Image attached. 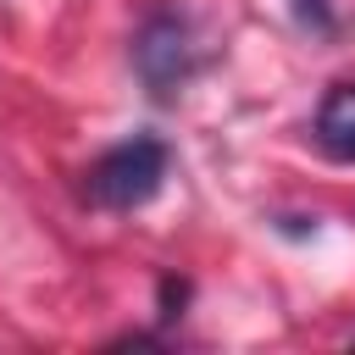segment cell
<instances>
[{
  "label": "cell",
  "mask_w": 355,
  "mask_h": 355,
  "mask_svg": "<svg viewBox=\"0 0 355 355\" xmlns=\"http://www.w3.org/2000/svg\"><path fill=\"white\" fill-rule=\"evenodd\" d=\"M166 166H172V150L155 133H133L83 172V194L105 211H133V205L155 200V189L166 183Z\"/></svg>",
  "instance_id": "1"
},
{
  "label": "cell",
  "mask_w": 355,
  "mask_h": 355,
  "mask_svg": "<svg viewBox=\"0 0 355 355\" xmlns=\"http://www.w3.org/2000/svg\"><path fill=\"white\" fill-rule=\"evenodd\" d=\"M322 155L333 161H355V83H333L316 105V122H311Z\"/></svg>",
  "instance_id": "3"
},
{
  "label": "cell",
  "mask_w": 355,
  "mask_h": 355,
  "mask_svg": "<svg viewBox=\"0 0 355 355\" xmlns=\"http://www.w3.org/2000/svg\"><path fill=\"white\" fill-rule=\"evenodd\" d=\"M133 61H139V72H144V83H150L155 94H172V89L194 72V39H189V22H178V17H155V22L139 33Z\"/></svg>",
  "instance_id": "2"
}]
</instances>
